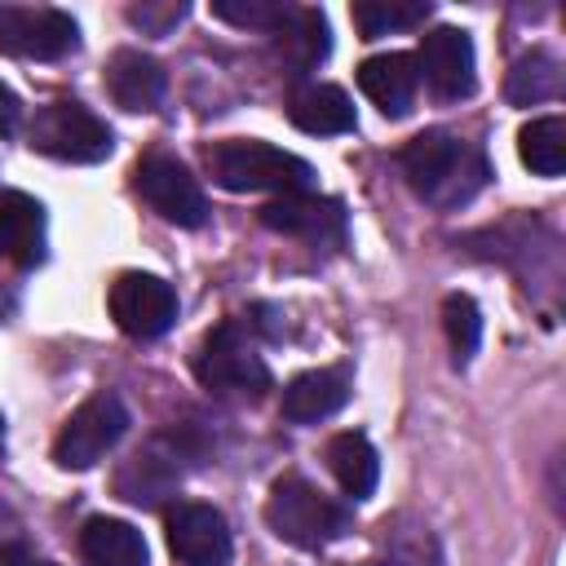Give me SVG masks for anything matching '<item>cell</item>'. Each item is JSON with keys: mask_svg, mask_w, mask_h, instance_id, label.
Here are the masks:
<instances>
[{"mask_svg": "<svg viewBox=\"0 0 566 566\" xmlns=\"http://www.w3.org/2000/svg\"><path fill=\"white\" fill-rule=\"evenodd\" d=\"M164 531L177 566H230V553H234L230 526L212 504L177 500L164 517Z\"/></svg>", "mask_w": 566, "mask_h": 566, "instance_id": "obj_10", "label": "cell"}, {"mask_svg": "<svg viewBox=\"0 0 566 566\" xmlns=\"http://www.w3.org/2000/svg\"><path fill=\"white\" fill-rule=\"evenodd\" d=\"M133 181H137V195H142L164 221L186 226V230H195V226L208 221L203 186L190 177V168H186L181 159H172V155H146V159H137Z\"/></svg>", "mask_w": 566, "mask_h": 566, "instance_id": "obj_7", "label": "cell"}, {"mask_svg": "<svg viewBox=\"0 0 566 566\" xmlns=\"http://www.w3.org/2000/svg\"><path fill=\"white\" fill-rule=\"evenodd\" d=\"M164 66L150 57V53H137V49H119L111 53L106 62V93L115 97V106L124 111H155L164 102Z\"/></svg>", "mask_w": 566, "mask_h": 566, "instance_id": "obj_15", "label": "cell"}, {"mask_svg": "<svg viewBox=\"0 0 566 566\" xmlns=\"http://www.w3.org/2000/svg\"><path fill=\"white\" fill-rule=\"evenodd\" d=\"M80 557L84 566H150L142 531L119 517H88L80 531Z\"/></svg>", "mask_w": 566, "mask_h": 566, "instance_id": "obj_20", "label": "cell"}, {"mask_svg": "<svg viewBox=\"0 0 566 566\" xmlns=\"http://www.w3.org/2000/svg\"><path fill=\"white\" fill-rule=\"evenodd\" d=\"M265 522L279 539H287L296 548H327L340 535H349V509L327 500L314 482H305L296 473H287L270 486Z\"/></svg>", "mask_w": 566, "mask_h": 566, "instance_id": "obj_3", "label": "cell"}, {"mask_svg": "<svg viewBox=\"0 0 566 566\" xmlns=\"http://www.w3.org/2000/svg\"><path fill=\"white\" fill-rule=\"evenodd\" d=\"M195 451L177 438V433H159V438H150L124 469H119V478H115V491L128 500V504H159L177 482H181V473H186V460H190Z\"/></svg>", "mask_w": 566, "mask_h": 566, "instance_id": "obj_12", "label": "cell"}, {"mask_svg": "<svg viewBox=\"0 0 566 566\" xmlns=\"http://www.w3.org/2000/svg\"><path fill=\"white\" fill-rule=\"evenodd\" d=\"M557 93H562V66H557V57L544 53V49L522 53V57L513 62L509 80H504V97H509L513 106H535V102H548V97H557Z\"/></svg>", "mask_w": 566, "mask_h": 566, "instance_id": "obj_22", "label": "cell"}, {"mask_svg": "<svg viewBox=\"0 0 566 566\" xmlns=\"http://www.w3.org/2000/svg\"><path fill=\"white\" fill-rule=\"evenodd\" d=\"M332 49L327 35V18L318 9H287V18L274 31V53L287 66V75H305L314 71Z\"/></svg>", "mask_w": 566, "mask_h": 566, "instance_id": "obj_18", "label": "cell"}, {"mask_svg": "<svg viewBox=\"0 0 566 566\" xmlns=\"http://www.w3.org/2000/svg\"><path fill=\"white\" fill-rule=\"evenodd\" d=\"M367 566H442V557L429 526H411V531L385 526V557H371Z\"/></svg>", "mask_w": 566, "mask_h": 566, "instance_id": "obj_26", "label": "cell"}, {"mask_svg": "<svg viewBox=\"0 0 566 566\" xmlns=\"http://www.w3.org/2000/svg\"><path fill=\"white\" fill-rule=\"evenodd\" d=\"M18 111H22V106H18L13 88L0 80V137H4V133H13V124H18Z\"/></svg>", "mask_w": 566, "mask_h": 566, "instance_id": "obj_30", "label": "cell"}, {"mask_svg": "<svg viewBox=\"0 0 566 566\" xmlns=\"http://www.w3.org/2000/svg\"><path fill=\"white\" fill-rule=\"evenodd\" d=\"M287 119L301 133L336 137V133L354 128V102L336 84H296L292 97H287Z\"/></svg>", "mask_w": 566, "mask_h": 566, "instance_id": "obj_17", "label": "cell"}, {"mask_svg": "<svg viewBox=\"0 0 566 566\" xmlns=\"http://www.w3.org/2000/svg\"><path fill=\"white\" fill-rule=\"evenodd\" d=\"M411 190L433 203V208H464L482 186H486V155L478 146H469L455 133L429 128L420 137H411L398 155Z\"/></svg>", "mask_w": 566, "mask_h": 566, "instance_id": "obj_1", "label": "cell"}, {"mask_svg": "<svg viewBox=\"0 0 566 566\" xmlns=\"http://www.w3.org/2000/svg\"><path fill=\"white\" fill-rule=\"evenodd\" d=\"M261 221L279 234L318 243V248H340L345 243V208L336 199H318L310 190L296 195H279L261 208Z\"/></svg>", "mask_w": 566, "mask_h": 566, "instance_id": "obj_13", "label": "cell"}, {"mask_svg": "<svg viewBox=\"0 0 566 566\" xmlns=\"http://www.w3.org/2000/svg\"><path fill=\"white\" fill-rule=\"evenodd\" d=\"M0 566H53V562L35 557V553L22 548V544H0Z\"/></svg>", "mask_w": 566, "mask_h": 566, "instance_id": "obj_29", "label": "cell"}, {"mask_svg": "<svg viewBox=\"0 0 566 566\" xmlns=\"http://www.w3.org/2000/svg\"><path fill=\"white\" fill-rule=\"evenodd\" d=\"M195 376L217 394H252L256 398L270 389V367L252 349L248 327L239 318H226L203 336V345L195 354Z\"/></svg>", "mask_w": 566, "mask_h": 566, "instance_id": "obj_4", "label": "cell"}, {"mask_svg": "<svg viewBox=\"0 0 566 566\" xmlns=\"http://www.w3.org/2000/svg\"><path fill=\"white\" fill-rule=\"evenodd\" d=\"M416 84H420V75H416L411 53H376V57H367V62L358 66V88H363L367 102H371L380 115H389V119H402V115L411 111Z\"/></svg>", "mask_w": 566, "mask_h": 566, "instance_id": "obj_14", "label": "cell"}, {"mask_svg": "<svg viewBox=\"0 0 566 566\" xmlns=\"http://www.w3.org/2000/svg\"><path fill=\"white\" fill-rule=\"evenodd\" d=\"M442 327H447V340H451L455 367H464V363L478 354V340H482V314H478L473 296L451 292V296L442 301Z\"/></svg>", "mask_w": 566, "mask_h": 566, "instance_id": "obj_25", "label": "cell"}, {"mask_svg": "<svg viewBox=\"0 0 566 566\" xmlns=\"http://www.w3.org/2000/svg\"><path fill=\"white\" fill-rule=\"evenodd\" d=\"M411 62H416V75L429 84V93L442 97V102H460V97H469L473 84H478L473 40H469V31H460V27H438V31H429V35L420 40V49H416Z\"/></svg>", "mask_w": 566, "mask_h": 566, "instance_id": "obj_11", "label": "cell"}, {"mask_svg": "<svg viewBox=\"0 0 566 566\" xmlns=\"http://www.w3.org/2000/svg\"><path fill=\"white\" fill-rule=\"evenodd\" d=\"M349 398V371L345 367H323V371H301L283 389V416L292 424H318L336 416Z\"/></svg>", "mask_w": 566, "mask_h": 566, "instance_id": "obj_16", "label": "cell"}, {"mask_svg": "<svg viewBox=\"0 0 566 566\" xmlns=\"http://www.w3.org/2000/svg\"><path fill=\"white\" fill-rule=\"evenodd\" d=\"M287 9L292 4H279V0H212V18L234 22V27H252V31H279Z\"/></svg>", "mask_w": 566, "mask_h": 566, "instance_id": "obj_27", "label": "cell"}, {"mask_svg": "<svg viewBox=\"0 0 566 566\" xmlns=\"http://www.w3.org/2000/svg\"><path fill=\"white\" fill-rule=\"evenodd\" d=\"M349 18L363 31V40H376L402 27H420L429 18V0H363L349 9Z\"/></svg>", "mask_w": 566, "mask_h": 566, "instance_id": "obj_24", "label": "cell"}, {"mask_svg": "<svg viewBox=\"0 0 566 566\" xmlns=\"http://www.w3.org/2000/svg\"><path fill=\"white\" fill-rule=\"evenodd\" d=\"M44 256V208L31 195H0V261L35 265Z\"/></svg>", "mask_w": 566, "mask_h": 566, "instance_id": "obj_19", "label": "cell"}, {"mask_svg": "<svg viewBox=\"0 0 566 566\" xmlns=\"http://www.w3.org/2000/svg\"><path fill=\"white\" fill-rule=\"evenodd\" d=\"M80 40V27L62 9H31V4H0V53L53 62L66 57Z\"/></svg>", "mask_w": 566, "mask_h": 566, "instance_id": "obj_8", "label": "cell"}, {"mask_svg": "<svg viewBox=\"0 0 566 566\" xmlns=\"http://www.w3.org/2000/svg\"><path fill=\"white\" fill-rule=\"evenodd\" d=\"M186 18V4H133L128 9V22H137L142 31H150V35H164L172 22H181Z\"/></svg>", "mask_w": 566, "mask_h": 566, "instance_id": "obj_28", "label": "cell"}, {"mask_svg": "<svg viewBox=\"0 0 566 566\" xmlns=\"http://www.w3.org/2000/svg\"><path fill=\"white\" fill-rule=\"evenodd\" d=\"M111 318L137 340H155L177 323V292L159 274L128 270L111 283Z\"/></svg>", "mask_w": 566, "mask_h": 566, "instance_id": "obj_9", "label": "cell"}, {"mask_svg": "<svg viewBox=\"0 0 566 566\" xmlns=\"http://www.w3.org/2000/svg\"><path fill=\"white\" fill-rule=\"evenodd\" d=\"M203 164L212 172V181L221 190H234V195H256V190H274V195H296L310 186L314 168L292 155V150H279L270 142H256V137H226V142H212L203 150Z\"/></svg>", "mask_w": 566, "mask_h": 566, "instance_id": "obj_2", "label": "cell"}, {"mask_svg": "<svg viewBox=\"0 0 566 566\" xmlns=\"http://www.w3.org/2000/svg\"><path fill=\"white\" fill-rule=\"evenodd\" d=\"M31 150L62 164H97L111 155V128L80 102H49L31 119Z\"/></svg>", "mask_w": 566, "mask_h": 566, "instance_id": "obj_6", "label": "cell"}, {"mask_svg": "<svg viewBox=\"0 0 566 566\" xmlns=\"http://www.w3.org/2000/svg\"><path fill=\"white\" fill-rule=\"evenodd\" d=\"M327 469H332V478L340 482V491L349 495V500H367L371 491H376V482H380V455H376V447L363 438V433H336L332 442H327Z\"/></svg>", "mask_w": 566, "mask_h": 566, "instance_id": "obj_21", "label": "cell"}, {"mask_svg": "<svg viewBox=\"0 0 566 566\" xmlns=\"http://www.w3.org/2000/svg\"><path fill=\"white\" fill-rule=\"evenodd\" d=\"M517 155L535 177H562L566 168V119L544 115L517 133Z\"/></svg>", "mask_w": 566, "mask_h": 566, "instance_id": "obj_23", "label": "cell"}, {"mask_svg": "<svg viewBox=\"0 0 566 566\" xmlns=\"http://www.w3.org/2000/svg\"><path fill=\"white\" fill-rule=\"evenodd\" d=\"M124 429H128V407L119 402V394L102 389V394L84 398V402L71 411V420L57 429V438H53V460H57L62 469H71V473L93 469V464L124 438Z\"/></svg>", "mask_w": 566, "mask_h": 566, "instance_id": "obj_5", "label": "cell"}]
</instances>
